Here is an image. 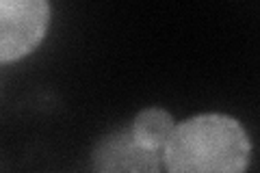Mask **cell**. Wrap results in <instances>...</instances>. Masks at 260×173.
Here are the masks:
<instances>
[{
	"instance_id": "cell-2",
	"label": "cell",
	"mask_w": 260,
	"mask_h": 173,
	"mask_svg": "<svg viewBox=\"0 0 260 173\" xmlns=\"http://www.w3.org/2000/svg\"><path fill=\"white\" fill-rule=\"evenodd\" d=\"M50 24L48 0H0V61L13 63L42 44Z\"/></svg>"
},
{
	"instance_id": "cell-3",
	"label": "cell",
	"mask_w": 260,
	"mask_h": 173,
	"mask_svg": "<svg viewBox=\"0 0 260 173\" xmlns=\"http://www.w3.org/2000/svg\"><path fill=\"white\" fill-rule=\"evenodd\" d=\"M93 158L100 171H158L162 156L141 147L130 130H121L98 145Z\"/></svg>"
},
{
	"instance_id": "cell-1",
	"label": "cell",
	"mask_w": 260,
	"mask_h": 173,
	"mask_svg": "<svg viewBox=\"0 0 260 173\" xmlns=\"http://www.w3.org/2000/svg\"><path fill=\"white\" fill-rule=\"evenodd\" d=\"M251 141L230 115L204 113L174 126L162 162L174 173H241L249 167Z\"/></svg>"
},
{
	"instance_id": "cell-4",
	"label": "cell",
	"mask_w": 260,
	"mask_h": 173,
	"mask_svg": "<svg viewBox=\"0 0 260 173\" xmlns=\"http://www.w3.org/2000/svg\"><path fill=\"white\" fill-rule=\"evenodd\" d=\"M174 119L172 115L162 109H145L135 117L130 132H133L135 141L145 150H150L154 154H160L165 150V143L169 134L174 130Z\"/></svg>"
}]
</instances>
